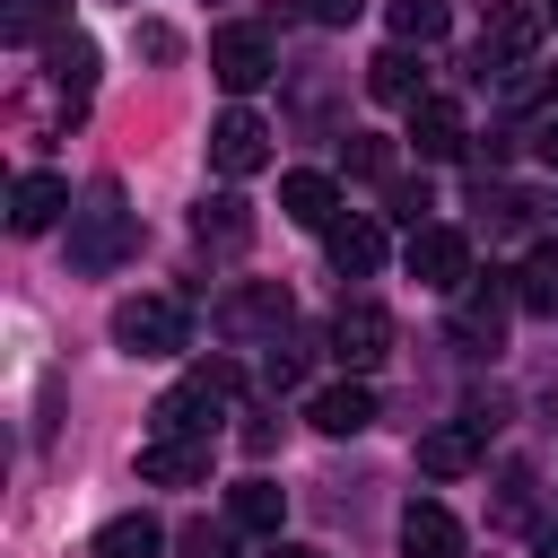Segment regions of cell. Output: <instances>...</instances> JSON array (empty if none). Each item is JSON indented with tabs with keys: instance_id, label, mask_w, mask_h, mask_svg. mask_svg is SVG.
Here are the masks:
<instances>
[{
	"instance_id": "6da1fadb",
	"label": "cell",
	"mask_w": 558,
	"mask_h": 558,
	"mask_svg": "<svg viewBox=\"0 0 558 558\" xmlns=\"http://www.w3.org/2000/svg\"><path fill=\"white\" fill-rule=\"evenodd\" d=\"M131 253H140V218L122 209V192H113V183H96V192L70 209V270H87V279H96V270H122Z\"/></svg>"
},
{
	"instance_id": "7a4b0ae2",
	"label": "cell",
	"mask_w": 558,
	"mask_h": 558,
	"mask_svg": "<svg viewBox=\"0 0 558 558\" xmlns=\"http://www.w3.org/2000/svg\"><path fill=\"white\" fill-rule=\"evenodd\" d=\"M113 349L122 357H183L192 349V305L183 296H122L113 305Z\"/></svg>"
},
{
	"instance_id": "3957f363",
	"label": "cell",
	"mask_w": 558,
	"mask_h": 558,
	"mask_svg": "<svg viewBox=\"0 0 558 558\" xmlns=\"http://www.w3.org/2000/svg\"><path fill=\"white\" fill-rule=\"evenodd\" d=\"M541 26H549V17H541L532 0H497L488 26H480V44H471V78L488 87V78H506L514 61H532V52H541Z\"/></svg>"
},
{
	"instance_id": "277c9868",
	"label": "cell",
	"mask_w": 558,
	"mask_h": 558,
	"mask_svg": "<svg viewBox=\"0 0 558 558\" xmlns=\"http://www.w3.org/2000/svg\"><path fill=\"white\" fill-rule=\"evenodd\" d=\"M288 314H296V305H288V288H279V279H244V288H227V296H218V314H209V323H218V340L253 349V340H279V331H288Z\"/></svg>"
},
{
	"instance_id": "5b68a950",
	"label": "cell",
	"mask_w": 558,
	"mask_h": 558,
	"mask_svg": "<svg viewBox=\"0 0 558 558\" xmlns=\"http://www.w3.org/2000/svg\"><path fill=\"white\" fill-rule=\"evenodd\" d=\"M401 262H410V279L436 288V296H462V288H471V235H462V227H436V218L410 227Z\"/></svg>"
},
{
	"instance_id": "8992f818",
	"label": "cell",
	"mask_w": 558,
	"mask_h": 558,
	"mask_svg": "<svg viewBox=\"0 0 558 558\" xmlns=\"http://www.w3.org/2000/svg\"><path fill=\"white\" fill-rule=\"evenodd\" d=\"M488 436H497V410H462V418H445V427L418 436V471L427 480H462V471H480Z\"/></svg>"
},
{
	"instance_id": "52a82bcc",
	"label": "cell",
	"mask_w": 558,
	"mask_h": 558,
	"mask_svg": "<svg viewBox=\"0 0 558 558\" xmlns=\"http://www.w3.org/2000/svg\"><path fill=\"white\" fill-rule=\"evenodd\" d=\"M331 357L340 366H384L392 357V314L375 305V296H340V314H331Z\"/></svg>"
},
{
	"instance_id": "ba28073f",
	"label": "cell",
	"mask_w": 558,
	"mask_h": 558,
	"mask_svg": "<svg viewBox=\"0 0 558 558\" xmlns=\"http://www.w3.org/2000/svg\"><path fill=\"white\" fill-rule=\"evenodd\" d=\"M270 61H279V52H270L262 26H218V35H209V78H218L227 96H253V87L270 78Z\"/></svg>"
},
{
	"instance_id": "9c48e42d",
	"label": "cell",
	"mask_w": 558,
	"mask_h": 558,
	"mask_svg": "<svg viewBox=\"0 0 558 558\" xmlns=\"http://www.w3.org/2000/svg\"><path fill=\"white\" fill-rule=\"evenodd\" d=\"M209 166L235 183V174H262L270 166V122L262 113H244V105H227L218 122H209Z\"/></svg>"
},
{
	"instance_id": "30bf717a",
	"label": "cell",
	"mask_w": 558,
	"mask_h": 558,
	"mask_svg": "<svg viewBox=\"0 0 558 558\" xmlns=\"http://www.w3.org/2000/svg\"><path fill=\"white\" fill-rule=\"evenodd\" d=\"M506 305H514V279H488L453 305V349L462 357H497L506 349Z\"/></svg>"
},
{
	"instance_id": "8fae6325",
	"label": "cell",
	"mask_w": 558,
	"mask_h": 558,
	"mask_svg": "<svg viewBox=\"0 0 558 558\" xmlns=\"http://www.w3.org/2000/svg\"><path fill=\"white\" fill-rule=\"evenodd\" d=\"M140 480L148 488H201L209 480V436H148L140 445Z\"/></svg>"
},
{
	"instance_id": "7c38bea8",
	"label": "cell",
	"mask_w": 558,
	"mask_h": 558,
	"mask_svg": "<svg viewBox=\"0 0 558 558\" xmlns=\"http://www.w3.org/2000/svg\"><path fill=\"white\" fill-rule=\"evenodd\" d=\"M462 140H471V122H462L453 96H418L410 105V148L418 157H462Z\"/></svg>"
},
{
	"instance_id": "4fadbf2b",
	"label": "cell",
	"mask_w": 558,
	"mask_h": 558,
	"mask_svg": "<svg viewBox=\"0 0 558 558\" xmlns=\"http://www.w3.org/2000/svg\"><path fill=\"white\" fill-rule=\"evenodd\" d=\"M61 209H78L61 174H17V192H9V227H17V235H44V227H61Z\"/></svg>"
},
{
	"instance_id": "5bb4252c",
	"label": "cell",
	"mask_w": 558,
	"mask_h": 558,
	"mask_svg": "<svg viewBox=\"0 0 558 558\" xmlns=\"http://www.w3.org/2000/svg\"><path fill=\"white\" fill-rule=\"evenodd\" d=\"M323 244H331V270H340V279H366V270L384 262V218H366V209H357V218H331Z\"/></svg>"
},
{
	"instance_id": "9a60e30c",
	"label": "cell",
	"mask_w": 558,
	"mask_h": 558,
	"mask_svg": "<svg viewBox=\"0 0 558 558\" xmlns=\"http://www.w3.org/2000/svg\"><path fill=\"white\" fill-rule=\"evenodd\" d=\"M401 558H462V523H453L436 497L401 506Z\"/></svg>"
},
{
	"instance_id": "2e32d148",
	"label": "cell",
	"mask_w": 558,
	"mask_h": 558,
	"mask_svg": "<svg viewBox=\"0 0 558 558\" xmlns=\"http://www.w3.org/2000/svg\"><path fill=\"white\" fill-rule=\"evenodd\" d=\"M305 418L323 427V436H357V427H375V392L349 375V384H323L314 401H305Z\"/></svg>"
},
{
	"instance_id": "e0dca14e",
	"label": "cell",
	"mask_w": 558,
	"mask_h": 558,
	"mask_svg": "<svg viewBox=\"0 0 558 558\" xmlns=\"http://www.w3.org/2000/svg\"><path fill=\"white\" fill-rule=\"evenodd\" d=\"M279 514H288V488H279V480H262V471H253V480H235V488H227V523H235V532L279 541Z\"/></svg>"
},
{
	"instance_id": "ac0fdd59",
	"label": "cell",
	"mask_w": 558,
	"mask_h": 558,
	"mask_svg": "<svg viewBox=\"0 0 558 558\" xmlns=\"http://www.w3.org/2000/svg\"><path fill=\"white\" fill-rule=\"evenodd\" d=\"M279 209H288L296 227H331V218H340V183H331V174H279Z\"/></svg>"
},
{
	"instance_id": "d6986e66",
	"label": "cell",
	"mask_w": 558,
	"mask_h": 558,
	"mask_svg": "<svg viewBox=\"0 0 558 558\" xmlns=\"http://www.w3.org/2000/svg\"><path fill=\"white\" fill-rule=\"evenodd\" d=\"M44 61H52V87H61L70 105H87V87H96V44H87V35H52Z\"/></svg>"
},
{
	"instance_id": "ffe728a7",
	"label": "cell",
	"mask_w": 558,
	"mask_h": 558,
	"mask_svg": "<svg viewBox=\"0 0 558 558\" xmlns=\"http://www.w3.org/2000/svg\"><path fill=\"white\" fill-rule=\"evenodd\" d=\"M366 96H375V105H418V61H410V44H384V52L366 61Z\"/></svg>"
},
{
	"instance_id": "44dd1931",
	"label": "cell",
	"mask_w": 558,
	"mask_h": 558,
	"mask_svg": "<svg viewBox=\"0 0 558 558\" xmlns=\"http://www.w3.org/2000/svg\"><path fill=\"white\" fill-rule=\"evenodd\" d=\"M192 227H201V244H218V253H244V244H253V209H244L235 192L201 201V218H192Z\"/></svg>"
},
{
	"instance_id": "7402d4cb",
	"label": "cell",
	"mask_w": 558,
	"mask_h": 558,
	"mask_svg": "<svg viewBox=\"0 0 558 558\" xmlns=\"http://www.w3.org/2000/svg\"><path fill=\"white\" fill-rule=\"evenodd\" d=\"M157 549H166V523L157 514H113L96 532V558H157Z\"/></svg>"
},
{
	"instance_id": "603a6c76",
	"label": "cell",
	"mask_w": 558,
	"mask_h": 558,
	"mask_svg": "<svg viewBox=\"0 0 558 558\" xmlns=\"http://www.w3.org/2000/svg\"><path fill=\"white\" fill-rule=\"evenodd\" d=\"M514 305H523V314H558V244H532V253H523Z\"/></svg>"
},
{
	"instance_id": "cb8c5ba5",
	"label": "cell",
	"mask_w": 558,
	"mask_h": 558,
	"mask_svg": "<svg viewBox=\"0 0 558 558\" xmlns=\"http://www.w3.org/2000/svg\"><path fill=\"white\" fill-rule=\"evenodd\" d=\"M384 17H392L401 44H436L453 26V0H384Z\"/></svg>"
},
{
	"instance_id": "d4e9b609",
	"label": "cell",
	"mask_w": 558,
	"mask_h": 558,
	"mask_svg": "<svg viewBox=\"0 0 558 558\" xmlns=\"http://www.w3.org/2000/svg\"><path fill=\"white\" fill-rule=\"evenodd\" d=\"M61 17H70L61 0H9V17H0V35H9V44H44V35H70Z\"/></svg>"
},
{
	"instance_id": "484cf974",
	"label": "cell",
	"mask_w": 558,
	"mask_h": 558,
	"mask_svg": "<svg viewBox=\"0 0 558 558\" xmlns=\"http://www.w3.org/2000/svg\"><path fill=\"white\" fill-rule=\"evenodd\" d=\"M131 44H140V61H157V70H166V61H183V35H174L166 17H148V26H131Z\"/></svg>"
},
{
	"instance_id": "4316f807",
	"label": "cell",
	"mask_w": 558,
	"mask_h": 558,
	"mask_svg": "<svg viewBox=\"0 0 558 558\" xmlns=\"http://www.w3.org/2000/svg\"><path fill=\"white\" fill-rule=\"evenodd\" d=\"M174 549H183V558H235V541H227L218 523H183V532H174Z\"/></svg>"
},
{
	"instance_id": "83f0119b",
	"label": "cell",
	"mask_w": 558,
	"mask_h": 558,
	"mask_svg": "<svg viewBox=\"0 0 558 558\" xmlns=\"http://www.w3.org/2000/svg\"><path fill=\"white\" fill-rule=\"evenodd\" d=\"M384 166H392L384 140H349V174H384Z\"/></svg>"
},
{
	"instance_id": "f1b7e54d",
	"label": "cell",
	"mask_w": 558,
	"mask_h": 558,
	"mask_svg": "<svg viewBox=\"0 0 558 558\" xmlns=\"http://www.w3.org/2000/svg\"><path fill=\"white\" fill-rule=\"evenodd\" d=\"M262 375H270V392H288V384H296V375H305V357H296V349H279V340H270V366H262Z\"/></svg>"
},
{
	"instance_id": "f546056e",
	"label": "cell",
	"mask_w": 558,
	"mask_h": 558,
	"mask_svg": "<svg viewBox=\"0 0 558 558\" xmlns=\"http://www.w3.org/2000/svg\"><path fill=\"white\" fill-rule=\"evenodd\" d=\"M305 9H314V17H323V26H349V17H357V9H366V0H305Z\"/></svg>"
},
{
	"instance_id": "4dcf8cb0",
	"label": "cell",
	"mask_w": 558,
	"mask_h": 558,
	"mask_svg": "<svg viewBox=\"0 0 558 558\" xmlns=\"http://www.w3.org/2000/svg\"><path fill=\"white\" fill-rule=\"evenodd\" d=\"M532 157H541V166H558V113H549V122L532 131Z\"/></svg>"
},
{
	"instance_id": "1f68e13d",
	"label": "cell",
	"mask_w": 558,
	"mask_h": 558,
	"mask_svg": "<svg viewBox=\"0 0 558 558\" xmlns=\"http://www.w3.org/2000/svg\"><path fill=\"white\" fill-rule=\"evenodd\" d=\"M532 549H541V558H558V514H541V523H532Z\"/></svg>"
},
{
	"instance_id": "d6a6232c",
	"label": "cell",
	"mask_w": 558,
	"mask_h": 558,
	"mask_svg": "<svg viewBox=\"0 0 558 558\" xmlns=\"http://www.w3.org/2000/svg\"><path fill=\"white\" fill-rule=\"evenodd\" d=\"M270 558H323V549H305V541H270Z\"/></svg>"
},
{
	"instance_id": "836d02e7",
	"label": "cell",
	"mask_w": 558,
	"mask_h": 558,
	"mask_svg": "<svg viewBox=\"0 0 558 558\" xmlns=\"http://www.w3.org/2000/svg\"><path fill=\"white\" fill-rule=\"evenodd\" d=\"M549 17H558V0H549Z\"/></svg>"
}]
</instances>
